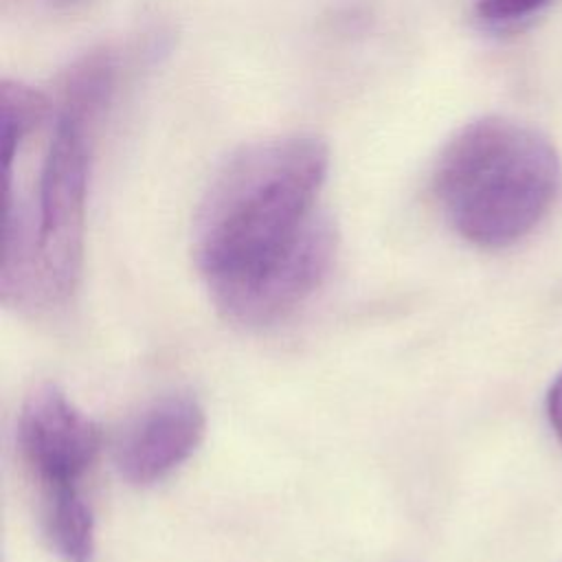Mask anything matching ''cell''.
<instances>
[{
  "label": "cell",
  "mask_w": 562,
  "mask_h": 562,
  "mask_svg": "<svg viewBox=\"0 0 562 562\" xmlns=\"http://www.w3.org/2000/svg\"><path fill=\"white\" fill-rule=\"evenodd\" d=\"M103 114L61 99L37 182L33 222L7 209L2 296L20 305H57L77 288L83 263L92 138Z\"/></svg>",
  "instance_id": "obj_3"
},
{
  "label": "cell",
  "mask_w": 562,
  "mask_h": 562,
  "mask_svg": "<svg viewBox=\"0 0 562 562\" xmlns=\"http://www.w3.org/2000/svg\"><path fill=\"white\" fill-rule=\"evenodd\" d=\"M61 4H75V2H79V0H59Z\"/></svg>",
  "instance_id": "obj_11"
},
{
  "label": "cell",
  "mask_w": 562,
  "mask_h": 562,
  "mask_svg": "<svg viewBox=\"0 0 562 562\" xmlns=\"http://www.w3.org/2000/svg\"><path fill=\"white\" fill-rule=\"evenodd\" d=\"M555 0H474V20L490 33H514L531 24Z\"/></svg>",
  "instance_id": "obj_9"
},
{
  "label": "cell",
  "mask_w": 562,
  "mask_h": 562,
  "mask_svg": "<svg viewBox=\"0 0 562 562\" xmlns=\"http://www.w3.org/2000/svg\"><path fill=\"white\" fill-rule=\"evenodd\" d=\"M18 446L46 490L70 487L92 465L101 430L61 389L42 384L22 404Z\"/></svg>",
  "instance_id": "obj_4"
},
{
  "label": "cell",
  "mask_w": 562,
  "mask_h": 562,
  "mask_svg": "<svg viewBox=\"0 0 562 562\" xmlns=\"http://www.w3.org/2000/svg\"><path fill=\"white\" fill-rule=\"evenodd\" d=\"M204 432L206 415L193 395H165L121 432L114 448L116 470L130 485H154L198 450Z\"/></svg>",
  "instance_id": "obj_6"
},
{
  "label": "cell",
  "mask_w": 562,
  "mask_h": 562,
  "mask_svg": "<svg viewBox=\"0 0 562 562\" xmlns=\"http://www.w3.org/2000/svg\"><path fill=\"white\" fill-rule=\"evenodd\" d=\"M44 533L64 562H92L94 516L77 485L46 490Z\"/></svg>",
  "instance_id": "obj_7"
},
{
  "label": "cell",
  "mask_w": 562,
  "mask_h": 562,
  "mask_svg": "<svg viewBox=\"0 0 562 562\" xmlns=\"http://www.w3.org/2000/svg\"><path fill=\"white\" fill-rule=\"evenodd\" d=\"M334 255L336 231L329 217L321 213L288 257L255 281L213 294V303L231 323L244 327L272 325L323 283Z\"/></svg>",
  "instance_id": "obj_5"
},
{
  "label": "cell",
  "mask_w": 562,
  "mask_h": 562,
  "mask_svg": "<svg viewBox=\"0 0 562 562\" xmlns=\"http://www.w3.org/2000/svg\"><path fill=\"white\" fill-rule=\"evenodd\" d=\"M329 171L327 145L272 136L233 151L211 178L193 220V257L211 296L255 281L303 239Z\"/></svg>",
  "instance_id": "obj_1"
},
{
  "label": "cell",
  "mask_w": 562,
  "mask_h": 562,
  "mask_svg": "<svg viewBox=\"0 0 562 562\" xmlns=\"http://www.w3.org/2000/svg\"><path fill=\"white\" fill-rule=\"evenodd\" d=\"M48 101L46 97L26 86L22 81L4 79L0 86V136H2V154H4V169L11 167L20 145L40 121L46 116Z\"/></svg>",
  "instance_id": "obj_8"
},
{
  "label": "cell",
  "mask_w": 562,
  "mask_h": 562,
  "mask_svg": "<svg viewBox=\"0 0 562 562\" xmlns=\"http://www.w3.org/2000/svg\"><path fill=\"white\" fill-rule=\"evenodd\" d=\"M544 411H547V419H549L553 432L562 441V371L549 384V391L544 397Z\"/></svg>",
  "instance_id": "obj_10"
},
{
  "label": "cell",
  "mask_w": 562,
  "mask_h": 562,
  "mask_svg": "<svg viewBox=\"0 0 562 562\" xmlns=\"http://www.w3.org/2000/svg\"><path fill=\"white\" fill-rule=\"evenodd\" d=\"M435 195L452 228L481 248H505L529 235L562 191V160L536 127L481 116L443 147Z\"/></svg>",
  "instance_id": "obj_2"
}]
</instances>
